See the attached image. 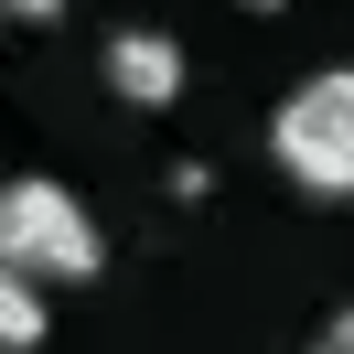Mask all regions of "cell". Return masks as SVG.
<instances>
[{"label":"cell","mask_w":354,"mask_h":354,"mask_svg":"<svg viewBox=\"0 0 354 354\" xmlns=\"http://www.w3.org/2000/svg\"><path fill=\"white\" fill-rule=\"evenodd\" d=\"M311 354H354V301H344V311L322 322V344H311Z\"/></svg>","instance_id":"5"},{"label":"cell","mask_w":354,"mask_h":354,"mask_svg":"<svg viewBox=\"0 0 354 354\" xmlns=\"http://www.w3.org/2000/svg\"><path fill=\"white\" fill-rule=\"evenodd\" d=\"M247 11H290V0H247Z\"/></svg>","instance_id":"7"},{"label":"cell","mask_w":354,"mask_h":354,"mask_svg":"<svg viewBox=\"0 0 354 354\" xmlns=\"http://www.w3.org/2000/svg\"><path fill=\"white\" fill-rule=\"evenodd\" d=\"M268 161H279L311 204H344L354 194V65H322V75H301V86L279 97Z\"/></svg>","instance_id":"2"},{"label":"cell","mask_w":354,"mask_h":354,"mask_svg":"<svg viewBox=\"0 0 354 354\" xmlns=\"http://www.w3.org/2000/svg\"><path fill=\"white\" fill-rule=\"evenodd\" d=\"M108 86L129 108H172L183 97V44L172 32H108Z\"/></svg>","instance_id":"3"},{"label":"cell","mask_w":354,"mask_h":354,"mask_svg":"<svg viewBox=\"0 0 354 354\" xmlns=\"http://www.w3.org/2000/svg\"><path fill=\"white\" fill-rule=\"evenodd\" d=\"M0 268H22V279H75V290H86L97 268H108V236H97V215L54 172H11V183H0Z\"/></svg>","instance_id":"1"},{"label":"cell","mask_w":354,"mask_h":354,"mask_svg":"<svg viewBox=\"0 0 354 354\" xmlns=\"http://www.w3.org/2000/svg\"><path fill=\"white\" fill-rule=\"evenodd\" d=\"M0 11H11V22H54L65 0H0Z\"/></svg>","instance_id":"6"},{"label":"cell","mask_w":354,"mask_h":354,"mask_svg":"<svg viewBox=\"0 0 354 354\" xmlns=\"http://www.w3.org/2000/svg\"><path fill=\"white\" fill-rule=\"evenodd\" d=\"M44 279H22V268H0V354H44Z\"/></svg>","instance_id":"4"}]
</instances>
